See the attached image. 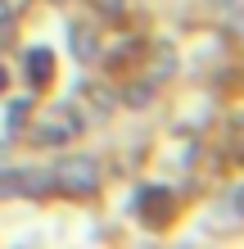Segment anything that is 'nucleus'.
<instances>
[{"instance_id":"2","label":"nucleus","mask_w":244,"mask_h":249,"mask_svg":"<svg viewBox=\"0 0 244 249\" xmlns=\"http://www.w3.org/2000/svg\"><path fill=\"white\" fill-rule=\"evenodd\" d=\"M46 172H0V195H36L46 190Z\"/></svg>"},{"instance_id":"1","label":"nucleus","mask_w":244,"mask_h":249,"mask_svg":"<svg viewBox=\"0 0 244 249\" xmlns=\"http://www.w3.org/2000/svg\"><path fill=\"white\" fill-rule=\"evenodd\" d=\"M54 177H59V186H68V190H95L99 163L86 159V154H77V159H64V163L54 168Z\"/></svg>"},{"instance_id":"5","label":"nucleus","mask_w":244,"mask_h":249,"mask_svg":"<svg viewBox=\"0 0 244 249\" xmlns=\"http://www.w3.org/2000/svg\"><path fill=\"white\" fill-rule=\"evenodd\" d=\"M5 18H9V9H5V0H0V23H5Z\"/></svg>"},{"instance_id":"4","label":"nucleus","mask_w":244,"mask_h":249,"mask_svg":"<svg viewBox=\"0 0 244 249\" xmlns=\"http://www.w3.org/2000/svg\"><path fill=\"white\" fill-rule=\"evenodd\" d=\"M231 209H235V217H244V181L231 190Z\"/></svg>"},{"instance_id":"6","label":"nucleus","mask_w":244,"mask_h":249,"mask_svg":"<svg viewBox=\"0 0 244 249\" xmlns=\"http://www.w3.org/2000/svg\"><path fill=\"white\" fill-rule=\"evenodd\" d=\"M222 5H226V0H222Z\"/></svg>"},{"instance_id":"3","label":"nucleus","mask_w":244,"mask_h":249,"mask_svg":"<svg viewBox=\"0 0 244 249\" xmlns=\"http://www.w3.org/2000/svg\"><path fill=\"white\" fill-rule=\"evenodd\" d=\"M46 64H50V54L36 50V54H32V77H46Z\"/></svg>"}]
</instances>
